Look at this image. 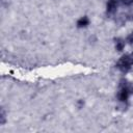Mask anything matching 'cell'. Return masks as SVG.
I'll return each mask as SVG.
<instances>
[{
    "mask_svg": "<svg viewBox=\"0 0 133 133\" xmlns=\"http://www.w3.org/2000/svg\"><path fill=\"white\" fill-rule=\"evenodd\" d=\"M126 47V39L122 37H115L114 38V48L117 52H122Z\"/></svg>",
    "mask_w": 133,
    "mask_h": 133,
    "instance_id": "5",
    "label": "cell"
},
{
    "mask_svg": "<svg viewBox=\"0 0 133 133\" xmlns=\"http://www.w3.org/2000/svg\"><path fill=\"white\" fill-rule=\"evenodd\" d=\"M130 92L125 88V87H118V90H117V94H116V99L117 101L125 105L128 103V100H129V97H130Z\"/></svg>",
    "mask_w": 133,
    "mask_h": 133,
    "instance_id": "2",
    "label": "cell"
},
{
    "mask_svg": "<svg viewBox=\"0 0 133 133\" xmlns=\"http://www.w3.org/2000/svg\"><path fill=\"white\" fill-rule=\"evenodd\" d=\"M0 118H1V124H4L5 123V121H6V113H5V111H4V109L2 108L1 109V113H0Z\"/></svg>",
    "mask_w": 133,
    "mask_h": 133,
    "instance_id": "7",
    "label": "cell"
},
{
    "mask_svg": "<svg viewBox=\"0 0 133 133\" xmlns=\"http://www.w3.org/2000/svg\"><path fill=\"white\" fill-rule=\"evenodd\" d=\"M83 105H84V101H83V100H78V102H77V106H78V108H82Z\"/></svg>",
    "mask_w": 133,
    "mask_h": 133,
    "instance_id": "9",
    "label": "cell"
},
{
    "mask_svg": "<svg viewBox=\"0 0 133 133\" xmlns=\"http://www.w3.org/2000/svg\"><path fill=\"white\" fill-rule=\"evenodd\" d=\"M89 23H90V20H89V18L87 17V16H82V17H80L78 20H77V22H76V26L78 27V28H86L88 25H89Z\"/></svg>",
    "mask_w": 133,
    "mask_h": 133,
    "instance_id": "4",
    "label": "cell"
},
{
    "mask_svg": "<svg viewBox=\"0 0 133 133\" xmlns=\"http://www.w3.org/2000/svg\"><path fill=\"white\" fill-rule=\"evenodd\" d=\"M131 19H132V20H133V14H132V15H131Z\"/></svg>",
    "mask_w": 133,
    "mask_h": 133,
    "instance_id": "10",
    "label": "cell"
},
{
    "mask_svg": "<svg viewBox=\"0 0 133 133\" xmlns=\"http://www.w3.org/2000/svg\"><path fill=\"white\" fill-rule=\"evenodd\" d=\"M116 69L119 70L122 73H127L133 66V53H127L121 56L115 64Z\"/></svg>",
    "mask_w": 133,
    "mask_h": 133,
    "instance_id": "1",
    "label": "cell"
},
{
    "mask_svg": "<svg viewBox=\"0 0 133 133\" xmlns=\"http://www.w3.org/2000/svg\"><path fill=\"white\" fill-rule=\"evenodd\" d=\"M119 4H121V0H108L106 2V12L109 15L115 14Z\"/></svg>",
    "mask_w": 133,
    "mask_h": 133,
    "instance_id": "3",
    "label": "cell"
},
{
    "mask_svg": "<svg viewBox=\"0 0 133 133\" xmlns=\"http://www.w3.org/2000/svg\"><path fill=\"white\" fill-rule=\"evenodd\" d=\"M126 42L129 43L130 45H133V30L127 35V38H126Z\"/></svg>",
    "mask_w": 133,
    "mask_h": 133,
    "instance_id": "8",
    "label": "cell"
},
{
    "mask_svg": "<svg viewBox=\"0 0 133 133\" xmlns=\"http://www.w3.org/2000/svg\"><path fill=\"white\" fill-rule=\"evenodd\" d=\"M121 4L124 6H132L133 5V0H121Z\"/></svg>",
    "mask_w": 133,
    "mask_h": 133,
    "instance_id": "6",
    "label": "cell"
}]
</instances>
